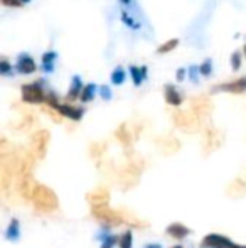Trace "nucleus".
Returning <instances> with one entry per match:
<instances>
[{"label":"nucleus","instance_id":"1","mask_svg":"<svg viewBox=\"0 0 246 248\" xmlns=\"http://www.w3.org/2000/svg\"><path fill=\"white\" fill-rule=\"evenodd\" d=\"M128 162L125 164L122 169L116 170V177H118V184L122 186V189L128 191L131 187H135L140 179V174L145 167V162L138 154H135L133 150L127 152Z\"/></svg>","mask_w":246,"mask_h":248},{"label":"nucleus","instance_id":"2","mask_svg":"<svg viewBox=\"0 0 246 248\" xmlns=\"http://www.w3.org/2000/svg\"><path fill=\"white\" fill-rule=\"evenodd\" d=\"M30 201L36 206L37 211L41 213H53L59 206V199H58L56 193L51 187L44 186V184H37Z\"/></svg>","mask_w":246,"mask_h":248},{"label":"nucleus","instance_id":"3","mask_svg":"<svg viewBox=\"0 0 246 248\" xmlns=\"http://www.w3.org/2000/svg\"><path fill=\"white\" fill-rule=\"evenodd\" d=\"M172 122L177 128L186 134H196L201 128V118L192 110H179L172 115Z\"/></svg>","mask_w":246,"mask_h":248},{"label":"nucleus","instance_id":"4","mask_svg":"<svg viewBox=\"0 0 246 248\" xmlns=\"http://www.w3.org/2000/svg\"><path fill=\"white\" fill-rule=\"evenodd\" d=\"M49 140H51V134L49 130H37L36 134L30 139V152L36 157V160H43L47 154V147H49Z\"/></svg>","mask_w":246,"mask_h":248},{"label":"nucleus","instance_id":"5","mask_svg":"<svg viewBox=\"0 0 246 248\" xmlns=\"http://www.w3.org/2000/svg\"><path fill=\"white\" fill-rule=\"evenodd\" d=\"M93 216H95L96 219H100V221L106 223V225L110 226H120L125 223L122 213H120V209L116 211V209H112L110 206H100V208H93Z\"/></svg>","mask_w":246,"mask_h":248},{"label":"nucleus","instance_id":"6","mask_svg":"<svg viewBox=\"0 0 246 248\" xmlns=\"http://www.w3.org/2000/svg\"><path fill=\"white\" fill-rule=\"evenodd\" d=\"M223 140H224V134L216 127H207L204 130V139H203V147H204V152L206 154H211L214 150H217L223 145Z\"/></svg>","mask_w":246,"mask_h":248},{"label":"nucleus","instance_id":"7","mask_svg":"<svg viewBox=\"0 0 246 248\" xmlns=\"http://www.w3.org/2000/svg\"><path fill=\"white\" fill-rule=\"evenodd\" d=\"M46 98L47 96L44 95V90L39 83H29V85L22 86V100L26 101V103L37 105V103L46 101Z\"/></svg>","mask_w":246,"mask_h":248},{"label":"nucleus","instance_id":"8","mask_svg":"<svg viewBox=\"0 0 246 248\" xmlns=\"http://www.w3.org/2000/svg\"><path fill=\"white\" fill-rule=\"evenodd\" d=\"M190 108H192V111L201 118V120H204V118H207L211 113H213L214 107H213V101H211L209 96L199 95V96H194V98L190 100Z\"/></svg>","mask_w":246,"mask_h":248},{"label":"nucleus","instance_id":"9","mask_svg":"<svg viewBox=\"0 0 246 248\" xmlns=\"http://www.w3.org/2000/svg\"><path fill=\"white\" fill-rule=\"evenodd\" d=\"M86 201L91 208H100V206H108L110 202V191L106 187H95L86 194Z\"/></svg>","mask_w":246,"mask_h":248},{"label":"nucleus","instance_id":"10","mask_svg":"<svg viewBox=\"0 0 246 248\" xmlns=\"http://www.w3.org/2000/svg\"><path fill=\"white\" fill-rule=\"evenodd\" d=\"M155 145L165 154V155H172V154L179 152L181 149V142L174 137V135H164V137L155 139Z\"/></svg>","mask_w":246,"mask_h":248},{"label":"nucleus","instance_id":"11","mask_svg":"<svg viewBox=\"0 0 246 248\" xmlns=\"http://www.w3.org/2000/svg\"><path fill=\"white\" fill-rule=\"evenodd\" d=\"M201 245L206 247V248H234L236 243H233L230 238H226V236H223V235L211 233V235H207L206 238L203 240Z\"/></svg>","mask_w":246,"mask_h":248},{"label":"nucleus","instance_id":"12","mask_svg":"<svg viewBox=\"0 0 246 248\" xmlns=\"http://www.w3.org/2000/svg\"><path fill=\"white\" fill-rule=\"evenodd\" d=\"M214 92H226V93H234V95H240V93L246 92V76L240 79H234V81L221 83V85L214 86Z\"/></svg>","mask_w":246,"mask_h":248},{"label":"nucleus","instance_id":"13","mask_svg":"<svg viewBox=\"0 0 246 248\" xmlns=\"http://www.w3.org/2000/svg\"><path fill=\"white\" fill-rule=\"evenodd\" d=\"M115 137L118 139L120 144L127 149V152H130V150H131V142H133V134L130 132V128H128L127 124H122L118 128H116Z\"/></svg>","mask_w":246,"mask_h":248},{"label":"nucleus","instance_id":"14","mask_svg":"<svg viewBox=\"0 0 246 248\" xmlns=\"http://www.w3.org/2000/svg\"><path fill=\"white\" fill-rule=\"evenodd\" d=\"M37 69L34 59L30 58L29 54H20L19 61H17V71L22 73V75H32L34 71Z\"/></svg>","mask_w":246,"mask_h":248},{"label":"nucleus","instance_id":"15","mask_svg":"<svg viewBox=\"0 0 246 248\" xmlns=\"http://www.w3.org/2000/svg\"><path fill=\"white\" fill-rule=\"evenodd\" d=\"M54 110H58L59 113L62 115V117H68V118H71V120H74V122H78V120H81V117H83V110L81 108H76V107H72V105H58Z\"/></svg>","mask_w":246,"mask_h":248},{"label":"nucleus","instance_id":"16","mask_svg":"<svg viewBox=\"0 0 246 248\" xmlns=\"http://www.w3.org/2000/svg\"><path fill=\"white\" fill-rule=\"evenodd\" d=\"M226 193H228V196L234 198V199L243 198L245 194H246V183H245V181H241L240 177H238V179H234L233 183H231L230 186H228Z\"/></svg>","mask_w":246,"mask_h":248},{"label":"nucleus","instance_id":"17","mask_svg":"<svg viewBox=\"0 0 246 248\" xmlns=\"http://www.w3.org/2000/svg\"><path fill=\"white\" fill-rule=\"evenodd\" d=\"M167 233L169 236H172V238H177V240H182L186 238L187 235L190 233V230L184 226L182 223H172V225L167 226Z\"/></svg>","mask_w":246,"mask_h":248},{"label":"nucleus","instance_id":"18","mask_svg":"<svg viewBox=\"0 0 246 248\" xmlns=\"http://www.w3.org/2000/svg\"><path fill=\"white\" fill-rule=\"evenodd\" d=\"M164 96H165V101L172 107H179L182 103V96L181 93L177 92V88L172 85H167L165 86V92H164Z\"/></svg>","mask_w":246,"mask_h":248},{"label":"nucleus","instance_id":"19","mask_svg":"<svg viewBox=\"0 0 246 248\" xmlns=\"http://www.w3.org/2000/svg\"><path fill=\"white\" fill-rule=\"evenodd\" d=\"M120 213H122V216H123V219H125V223H127V225H131V226H135V228H145V226H147V223L142 221L138 216H135L133 213L128 211V209L122 208V209H120Z\"/></svg>","mask_w":246,"mask_h":248},{"label":"nucleus","instance_id":"20","mask_svg":"<svg viewBox=\"0 0 246 248\" xmlns=\"http://www.w3.org/2000/svg\"><path fill=\"white\" fill-rule=\"evenodd\" d=\"M19 236H20V225L17 219H12V221L9 223V226H7L5 238L9 240V242H17Z\"/></svg>","mask_w":246,"mask_h":248},{"label":"nucleus","instance_id":"21","mask_svg":"<svg viewBox=\"0 0 246 248\" xmlns=\"http://www.w3.org/2000/svg\"><path fill=\"white\" fill-rule=\"evenodd\" d=\"M83 93V85H81V78L74 76L71 81V88H69V93H68V100H76L79 98Z\"/></svg>","mask_w":246,"mask_h":248},{"label":"nucleus","instance_id":"22","mask_svg":"<svg viewBox=\"0 0 246 248\" xmlns=\"http://www.w3.org/2000/svg\"><path fill=\"white\" fill-rule=\"evenodd\" d=\"M105 152H106V142H93L89 145V155L93 159H100Z\"/></svg>","mask_w":246,"mask_h":248},{"label":"nucleus","instance_id":"23","mask_svg":"<svg viewBox=\"0 0 246 248\" xmlns=\"http://www.w3.org/2000/svg\"><path fill=\"white\" fill-rule=\"evenodd\" d=\"M130 73H131V78H133L135 85H140V83L145 79V75H147V68H137V66H131Z\"/></svg>","mask_w":246,"mask_h":248},{"label":"nucleus","instance_id":"24","mask_svg":"<svg viewBox=\"0 0 246 248\" xmlns=\"http://www.w3.org/2000/svg\"><path fill=\"white\" fill-rule=\"evenodd\" d=\"M34 122H36V118H34V115L26 113V115H24V117H22V120H20L19 124L15 125V128H17V130H29V128L34 125Z\"/></svg>","mask_w":246,"mask_h":248},{"label":"nucleus","instance_id":"25","mask_svg":"<svg viewBox=\"0 0 246 248\" xmlns=\"http://www.w3.org/2000/svg\"><path fill=\"white\" fill-rule=\"evenodd\" d=\"M95 93H96V86L95 85H86L85 88H83V93L81 96H79V100L81 101H91L93 98H95Z\"/></svg>","mask_w":246,"mask_h":248},{"label":"nucleus","instance_id":"26","mask_svg":"<svg viewBox=\"0 0 246 248\" xmlns=\"http://www.w3.org/2000/svg\"><path fill=\"white\" fill-rule=\"evenodd\" d=\"M177 46H179V39H169L167 43H164L162 46L157 47V52H159V54H165V52L174 51Z\"/></svg>","mask_w":246,"mask_h":248},{"label":"nucleus","instance_id":"27","mask_svg":"<svg viewBox=\"0 0 246 248\" xmlns=\"http://www.w3.org/2000/svg\"><path fill=\"white\" fill-rule=\"evenodd\" d=\"M54 61H56V52H46V54L43 56V64H44V69L46 71H51L53 69V64Z\"/></svg>","mask_w":246,"mask_h":248},{"label":"nucleus","instance_id":"28","mask_svg":"<svg viewBox=\"0 0 246 248\" xmlns=\"http://www.w3.org/2000/svg\"><path fill=\"white\" fill-rule=\"evenodd\" d=\"M131 243H133V235H131V232H125L118 238L120 248H131Z\"/></svg>","mask_w":246,"mask_h":248},{"label":"nucleus","instance_id":"29","mask_svg":"<svg viewBox=\"0 0 246 248\" xmlns=\"http://www.w3.org/2000/svg\"><path fill=\"white\" fill-rule=\"evenodd\" d=\"M112 81L115 83V85H122L125 81V71L122 69V66H118V68L112 73Z\"/></svg>","mask_w":246,"mask_h":248},{"label":"nucleus","instance_id":"30","mask_svg":"<svg viewBox=\"0 0 246 248\" xmlns=\"http://www.w3.org/2000/svg\"><path fill=\"white\" fill-rule=\"evenodd\" d=\"M116 242H118V238H116V236H113V235L105 236V238H103V243H101V248H113Z\"/></svg>","mask_w":246,"mask_h":248},{"label":"nucleus","instance_id":"31","mask_svg":"<svg viewBox=\"0 0 246 248\" xmlns=\"http://www.w3.org/2000/svg\"><path fill=\"white\" fill-rule=\"evenodd\" d=\"M231 62H233V68H234V69L240 68V64H241V52H240V51L234 52V54L231 56Z\"/></svg>","mask_w":246,"mask_h":248},{"label":"nucleus","instance_id":"32","mask_svg":"<svg viewBox=\"0 0 246 248\" xmlns=\"http://www.w3.org/2000/svg\"><path fill=\"white\" fill-rule=\"evenodd\" d=\"M9 71H10V64L7 62L5 58H2V61H0V73L2 75H9Z\"/></svg>","mask_w":246,"mask_h":248},{"label":"nucleus","instance_id":"33","mask_svg":"<svg viewBox=\"0 0 246 248\" xmlns=\"http://www.w3.org/2000/svg\"><path fill=\"white\" fill-rule=\"evenodd\" d=\"M2 5L5 7H20L22 5V0H0Z\"/></svg>","mask_w":246,"mask_h":248},{"label":"nucleus","instance_id":"34","mask_svg":"<svg viewBox=\"0 0 246 248\" xmlns=\"http://www.w3.org/2000/svg\"><path fill=\"white\" fill-rule=\"evenodd\" d=\"M199 69H201V73H203V75H209V73H211V61H209V59H206V61L201 64Z\"/></svg>","mask_w":246,"mask_h":248},{"label":"nucleus","instance_id":"35","mask_svg":"<svg viewBox=\"0 0 246 248\" xmlns=\"http://www.w3.org/2000/svg\"><path fill=\"white\" fill-rule=\"evenodd\" d=\"M101 95H103V98H110L112 96V93H110V88H106V86H101Z\"/></svg>","mask_w":246,"mask_h":248},{"label":"nucleus","instance_id":"36","mask_svg":"<svg viewBox=\"0 0 246 248\" xmlns=\"http://www.w3.org/2000/svg\"><path fill=\"white\" fill-rule=\"evenodd\" d=\"M145 248H162V247L157 245V243H148V245H145Z\"/></svg>","mask_w":246,"mask_h":248},{"label":"nucleus","instance_id":"37","mask_svg":"<svg viewBox=\"0 0 246 248\" xmlns=\"http://www.w3.org/2000/svg\"><path fill=\"white\" fill-rule=\"evenodd\" d=\"M240 179H241V181H245V183H246V169H245V172H243V176H241V177H240Z\"/></svg>","mask_w":246,"mask_h":248},{"label":"nucleus","instance_id":"38","mask_svg":"<svg viewBox=\"0 0 246 248\" xmlns=\"http://www.w3.org/2000/svg\"><path fill=\"white\" fill-rule=\"evenodd\" d=\"M172 248H182L181 245H175V247H172Z\"/></svg>","mask_w":246,"mask_h":248},{"label":"nucleus","instance_id":"39","mask_svg":"<svg viewBox=\"0 0 246 248\" xmlns=\"http://www.w3.org/2000/svg\"><path fill=\"white\" fill-rule=\"evenodd\" d=\"M234 248H246V247H240V245H236V247H234Z\"/></svg>","mask_w":246,"mask_h":248},{"label":"nucleus","instance_id":"40","mask_svg":"<svg viewBox=\"0 0 246 248\" xmlns=\"http://www.w3.org/2000/svg\"><path fill=\"white\" fill-rule=\"evenodd\" d=\"M243 52H245V56H246V44H245V49H243Z\"/></svg>","mask_w":246,"mask_h":248},{"label":"nucleus","instance_id":"41","mask_svg":"<svg viewBox=\"0 0 246 248\" xmlns=\"http://www.w3.org/2000/svg\"><path fill=\"white\" fill-rule=\"evenodd\" d=\"M123 2H125V3H128V2H130V0H123Z\"/></svg>","mask_w":246,"mask_h":248}]
</instances>
